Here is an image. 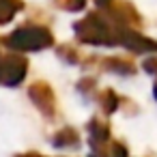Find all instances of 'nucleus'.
Wrapping results in <instances>:
<instances>
[{
	"label": "nucleus",
	"instance_id": "f257e3e1",
	"mask_svg": "<svg viewBox=\"0 0 157 157\" xmlns=\"http://www.w3.org/2000/svg\"><path fill=\"white\" fill-rule=\"evenodd\" d=\"M123 28L125 26L118 24L116 20H112L103 9L101 11H90V13H86L84 20L73 24V33H75L78 41L95 45V48L121 45Z\"/></svg>",
	"mask_w": 157,
	"mask_h": 157
},
{
	"label": "nucleus",
	"instance_id": "f03ea898",
	"mask_svg": "<svg viewBox=\"0 0 157 157\" xmlns=\"http://www.w3.org/2000/svg\"><path fill=\"white\" fill-rule=\"evenodd\" d=\"M2 45L13 52H43L54 45V35L48 26L26 24L2 37Z\"/></svg>",
	"mask_w": 157,
	"mask_h": 157
},
{
	"label": "nucleus",
	"instance_id": "7ed1b4c3",
	"mask_svg": "<svg viewBox=\"0 0 157 157\" xmlns=\"http://www.w3.org/2000/svg\"><path fill=\"white\" fill-rule=\"evenodd\" d=\"M28 97L33 101V105L45 116V118H54L56 116V95L52 90V84L43 82V80H37L30 84L28 88Z\"/></svg>",
	"mask_w": 157,
	"mask_h": 157
},
{
	"label": "nucleus",
	"instance_id": "20e7f679",
	"mask_svg": "<svg viewBox=\"0 0 157 157\" xmlns=\"http://www.w3.org/2000/svg\"><path fill=\"white\" fill-rule=\"evenodd\" d=\"M2 60V84L13 88L20 86L28 73V60L22 54H7V56H0Z\"/></svg>",
	"mask_w": 157,
	"mask_h": 157
},
{
	"label": "nucleus",
	"instance_id": "39448f33",
	"mask_svg": "<svg viewBox=\"0 0 157 157\" xmlns=\"http://www.w3.org/2000/svg\"><path fill=\"white\" fill-rule=\"evenodd\" d=\"M88 144H90V151L93 153H108L110 148V142H112V133H110V125L105 118H99V116H93L88 121Z\"/></svg>",
	"mask_w": 157,
	"mask_h": 157
},
{
	"label": "nucleus",
	"instance_id": "423d86ee",
	"mask_svg": "<svg viewBox=\"0 0 157 157\" xmlns=\"http://www.w3.org/2000/svg\"><path fill=\"white\" fill-rule=\"evenodd\" d=\"M121 48L133 52V54H157V41L144 37L136 26H125L121 37Z\"/></svg>",
	"mask_w": 157,
	"mask_h": 157
},
{
	"label": "nucleus",
	"instance_id": "0eeeda50",
	"mask_svg": "<svg viewBox=\"0 0 157 157\" xmlns=\"http://www.w3.org/2000/svg\"><path fill=\"white\" fill-rule=\"evenodd\" d=\"M103 11L123 26H136V28L142 26V15L129 0H112L108 7H103Z\"/></svg>",
	"mask_w": 157,
	"mask_h": 157
},
{
	"label": "nucleus",
	"instance_id": "6e6552de",
	"mask_svg": "<svg viewBox=\"0 0 157 157\" xmlns=\"http://www.w3.org/2000/svg\"><path fill=\"white\" fill-rule=\"evenodd\" d=\"M80 144H82L80 131L75 127H71V125L60 127L52 136V146L54 148H60V151H75V148H80Z\"/></svg>",
	"mask_w": 157,
	"mask_h": 157
},
{
	"label": "nucleus",
	"instance_id": "1a4fd4ad",
	"mask_svg": "<svg viewBox=\"0 0 157 157\" xmlns=\"http://www.w3.org/2000/svg\"><path fill=\"white\" fill-rule=\"evenodd\" d=\"M99 67L108 73H118V75H133L136 73L133 60L125 58V56H105L99 60Z\"/></svg>",
	"mask_w": 157,
	"mask_h": 157
},
{
	"label": "nucleus",
	"instance_id": "9d476101",
	"mask_svg": "<svg viewBox=\"0 0 157 157\" xmlns=\"http://www.w3.org/2000/svg\"><path fill=\"white\" fill-rule=\"evenodd\" d=\"M24 9V0H0V26L9 24Z\"/></svg>",
	"mask_w": 157,
	"mask_h": 157
},
{
	"label": "nucleus",
	"instance_id": "9b49d317",
	"mask_svg": "<svg viewBox=\"0 0 157 157\" xmlns=\"http://www.w3.org/2000/svg\"><path fill=\"white\" fill-rule=\"evenodd\" d=\"M99 103H101V110L105 112V114H114L116 110H121V97L112 90V88H103L101 93H99Z\"/></svg>",
	"mask_w": 157,
	"mask_h": 157
},
{
	"label": "nucleus",
	"instance_id": "f8f14e48",
	"mask_svg": "<svg viewBox=\"0 0 157 157\" xmlns=\"http://www.w3.org/2000/svg\"><path fill=\"white\" fill-rule=\"evenodd\" d=\"M56 54H58V58H60L63 63H67V65H84V58H82L80 50L73 48V45H69V43L58 45V48H56Z\"/></svg>",
	"mask_w": 157,
	"mask_h": 157
},
{
	"label": "nucleus",
	"instance_id": "ddd939ff",
	"mask_svg": "<svg viewBox=\"0 0 157 157\" xmlns=\"http://www.w3.org/2000/svg\"><path fill=\"white\" fill-rule=\"evenodd\" d=\"M52 2L63 9V11H69V13H78L86 7V0H52Z\"/></svg>",
	"mask_w": 157,
	"mask_h": 157
},
{
	"label": "nucleus",
	"instance_id": "4468645a",
	"mask_svg": "<svg viewBox=\"0 0 157 157\" xmlns=\"http://www.w3.org/2000/svg\"><path fill=\"white\" fill-rule=\"evenodd\" d=\"M95 88H97V78H84V80L78 82V90H80L84 97H90V95L95 93Z\"/></svg>",
	"mask_w": 157,
	"mask_h": 157
},
{
	"label": "nucleus",
	"instance_id": "2eb2a0df",
	"mask_svg": "<svg viewBox=\"0 0 157 157\" xmlns=\"http://www.w3.org/2000/svg\"><path fill=\"white\" fill-rule=\"evenodd\" d=\"M108 153H112V155H129L127 146H125L123 142H118V140H112V142H110V148H108Z\"/></svg>",
	"mask_w": 157,
	"mask_h": 157
},
{
	"label": "nucleus",
	"instance_id": "dca6fc26",
	"mask_svg": "<svg viewBox=\"0 0 157 157\" xmlns=\"http://www.w3.org/2000/svg\"><path fill=\"white\" fill-rule=\"evenodd\" d=\"M142 69H144L146 73H151V75H153V73L157 75V54H153L151 58H146V60L142 63Z\"/></svg>",
	"mask_w": 157,
	"mask_h": 157
},
{
	"label": "nucleus",
	"instance_id": "f3484780",
	"mask_svg": "<svg viewBox=\"0 0 157 157\" xmlns=\"http://www.w3.org/2000/svg\"><path fill=\"white\" fill-rule=\"evenodd\" d=\"M95 2L99 5V9H103V7H108V5L112 2V0H95Z\"/></svg>",
	"mask_w": 157,
	"mask_h": 157
},
{
	"label": "nucleus",
	"instance_id": "a211bd4d",
	"mask_svg": "<svg viewBox=\"0 0 157 157\" xmlns=\"http://www.w3.org/2000/svg\"><path fill=\"white\" fill-rule=\"evenodd\" d=\"M0 84H2V60H0Z\"/></svg>",
	"mask_w": 157,
	"mask_h": 157
},
{
	"label": "nucleus",
	"instance_id": "6ab92c4d",
	"mask_svg": "<svg viewBox=\"0 0 157 157\" xmlns=\"http://www.w3.org/2000/svg\"><path fill=\"white\" fill-rule=\"evenodd\" d=\"M153 95H155V99H157V82H155V86H153Z\"/></svg>",
	"mask_w": 157,
	"mask_h": 157
}]
</instances>
